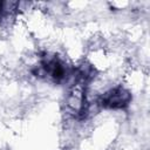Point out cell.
I'll return each instance as SVG.
<instances>
[{"label":"cell","mask_w":150,"mask_h":150,"mask_svg":"<svg viewBox=\"0 0 150 150\" xmlns=\"http://www.w3.org/2000/svg\"><path fill=\"white\" fill-rule=\"evenodd\" d=\"M33 74L35 76L52 81L55 84H60L67 81L70 75H73V70L60 56L55 54H45L40 57L39 64H36L33 69Z\"/></svg>","instance_id":"6da1fadb"},{"label":"cell","mask_w":150,"mask_h":150,"mask_svg":"<svg viewBox=\"0 0 150 150\" xmlns=\"http://www.w3.org/2000/svg\"><path fill=\"white\" fill-rule=\"evenodd\" d=\"M131 102V94L122 86H116L98 98V104L104 109H124Z\"/></svg>","instance_id":"7a4b0ae2"},{"label":"cell","mask_w":150,"mask_h":150,"mask_svg":"<svg viewBox=\"0 0 150 150\" xmlns=\"http://www.w3.org/2000/svg\"><path fill=\"white\" fill-rule=\"evenodd\" d=\"M16 2H5V1H0V20L7 18L13 9L15 8Z\"/></svg>","instance_id":"3957f363"}]
</instances>
